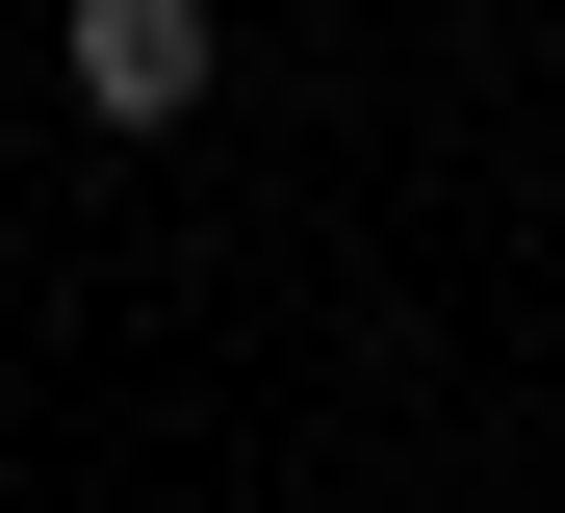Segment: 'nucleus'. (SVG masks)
<instances>
[{"label":"nucleus","instance_id":"nucleus-1","mask_svg":"<svg viewBox=\"0 0 565 513\" xmlns=\"http://www.w3.org/2000/svg\"><path fill=\"white\" fill-rule=\"evenodd\" d=\"M52 52H77V129H180V103L232 77V26H206V0H77Z\"/></svg>","mask_w":565,"mask_h":513}]
</instances>
